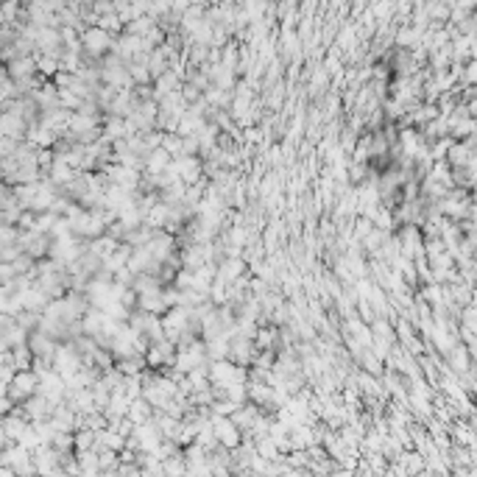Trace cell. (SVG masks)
<instances>
[{"label":"cell","mask_w":477,"mask_h":477,"mask_svg":"<svg viewBox=\"0 0 477 477\" xmlns=\"http://www.w3.org/2000/svg\"><path fill=\"white\" fill-rule=\"evenodd\" d=\"M215 436L224 447H237L240 444V427L232 419H218L215 421Z\"/></svg>","instance_id":"6da1fadb"}]
</instances>
